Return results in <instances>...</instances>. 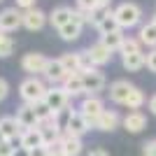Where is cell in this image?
Here are the masks:
<instances>
[{
  "label": "cell",
  "instance_id": "obj_1",
  "mask_svg": "<svg viewBox=\"0 0 156 156\" xmlns=\"http://www.w3.org/2000/svg\"><path fill=\"white\" fill-rule=\"evenodd\" d=\"M47 91H49V89H47V84H44L40 77H26V79L19 84V96H21V100H23V103H30V105L40 103V100H44Z\"/></svg>",
  "mask_w": 156,
  "mask_h": 156
},
{
  "label": "cell",
  "instance_id": "obj_2",
  "mask_svg": "<svg viewBox=\"0 0 156 156\" xmlns=\"http://www.w3.org/2000/svg\"><path fill=\"white\" fill-rule=\"evenodd\" d=\"M114 16L119 21V28H133L142 21V9L135 5V2H121V5L114 9Z\"/></svg>",
  "mask_w": 156,
  "mask_h": 156
},
{
  "label": "cell",
  "instance_id": "obj_3",
  "mask_svg": "<svg viewBox=\"0 0 156 156\" xmlns=\"http://www.w3.org/2000/svg\"><path fill=\"white\" fill-rule=\"evenodd\" d=\"M47 63H49V58H47L44 54L30 51V54H26V56L21 58V70L28 72L30 77H35V75H44Z\"/></svg>",
  "mask_w": 156,
  "mask_h": 156
},
{
  "label": "cell",
  "instance_id": "obj_4",
  "mask_svg": "<svg viewBox=\"0 0 156 156\" xmlns=\"http://www.w3.org/2000/svg\"><path fill=\"white\" fill-rule=\"evenodd\" d=\"M21 26H23V12L19 7H5L0 12V30L2 33H12Z\"/></svg>",
  "mask_w": 156,
  "mask_h": 156
},
{
  "label": "cell",
  "instance_id": "obj_5",
  "mask_svg": "<svg viewBox=\"0 0 156 156\" xmlns=\"http://www.w3.org/2000/svg\"><path fill=\"white\" fill-rule=\"evenodd\" d=\"M79 75H82V82H84L86 96H96L98 91H103V89H105V75L98 70V68L84 70V72H79Z\"/></svg>",
  "mask_w": 156,
  "mask_h": 156
},
{
  "label": "cell",
  "instance_id": "obj_6",
  "mask_svg": "<svg viewBox=\"0 0 156 156\" xmlns=\"http://www.w3.org/2000/svg\"><path fill=\"white\" fill-rule=\"evenodd\" d=\"M79 112H82V114L89 119V124L93 126V121H96V119L105 112V103L98 96H86L84 100L79 103Z\"/></svg>",
  "mask_w": 156,
  "mask_h": 156
},
{
  "label": "cell",
  "instance_id": "obj_7",
  "mask_svg": "<svg viewBox=\"0 0 156 156\" xmlns=\"http://www.w3.org/2000/svg\"><path fill=\"white\" fill-rule=\"evenodd\" d=\"M44 103L49 105L54 112H63V110H68L70 96L65 93L63 86H49V91H47V96H44Z\"/></svg>",
  "mask_w": 156,
  "mask_h": 156
},
{
  "label": "cell",
  "instance_id": "obj_8",
  "mask_svg": "<svg viewBox=\"0 0 156 156\" xmlns=\"http://www.w3.org/2000/svg\"><path fill=\"white\" fill-rule=\"evenodd\" d=\"M135 89L137 86H133L128 79H117V82H112V86H110V100L112 103H119V105H126L130 93L135 91Z\"/></svg>",
  "mask_w": 156,
  "mask_h": 156
},
{
  "label": "cell",
  "instance_id": "obj_9",
  "mask_svg": "<svg viewBox=\"0 0 156 156\" xmlns=\"http://www.w3.org/2000/svg\"><path fill=\"white\" fill-rule=\"evenodd\" d=\"M93 126L89 124V119L82 114V112H70V117H68V126H65V133H72V135L82 137L84 133H89Z\"/></svg>",
  "mask_w": 156,
  "mask_h": 156
},
{
  "label": "cell",
  "instance_id": "obj_10",
  "mask_svg": "<svg viewBox=\"0 0 156 156\" xmlns=\"http://www.w3.org/2000/svg\"><path fill=\"white\" fill-rule=\"evenodd\" d=\"M19 147L21 149H37V147H44V133H42V128H28L21 133L19 137Z\"/></svg>",
  "mask_w": 156,
  "mask_h": 156
},
{
  "label": "cell",
  "instance_id": "obj_11",
  "mask_svg": "<svg viewBox=\"0 0 156 156\" xmlns=\"http://www.w3.org/2000/svg\"><path fill=\"white\" fill-rule=\"evenodd\" d=\"M47 21H49V14H44L37 7L23 12V28H28V30H42L47 26Z\"/></svg>",
  "mask_w": 156,
  "mask_h": 156
},
{
  "label": "cell",
  "instance_id": "obj_12",
  "mask_svg": "<svg viewBox=\"0 0 156 156\" xmlns=\"http://www.w3.org/2000/svg\"><path fill=\"white\" fill-rule=\"evenodd\" d=\"M16 121L21 124V128L23 130H28V128H37L40 126V119H37V114H35V107H33L30 103H23L16 110Z\"/></svg>",
  "mask_w": 156,
  "mask_h": 156
},
{
  "label": "cell",
  "instance_id": "obj_13",
  "mask_svg": "<svg viewBox=\"0 0 156 156\" xmlns=\"http://www.w3.org/2000/svg\"><path fill=\"white\" fill-rule=\"evenodd\" d=\"M86 54H89V58H91V63L96 65V68H100V65H105V63H110V58H112V54L114 51H110L107 47L98 40V42H93L89 49H86Z\"/></svg>",
  "mask_w": 156,
  "mask_h": 156
},
{
  "label": "cell",
  "instance_id": "obj_14",
  "mask_svg": "<svg viewBox=\"0 0 156 156\" xmlns=\"http://www.w3.org/2000/svg\"><path fill=\"white\" fill-rule=\"evenodd\" d=\"M119 121H124V119L119 117L114 110H105L103 114L93 121V128H96V130H103V133H112V130L119 126Z\"/></svg>",
  "mask_w": 156,
  "mask_h": 156
},
{
  "label": "cell",
  "instance_id": "obj_15",
  "mask_svg": "<svg viewBox=\"0 0 156 156\" xmlns=\"http://www.w3.org/2000/svg\"><path fill=\"white\" fill-rule=\"evenodd\" d=\"M44 77L49 79L54 86H56V84H63L65 79H68V70L63 68L61 58H49V63H47V70H44Z\"/></svg>",
  "mask_w": 156,
  "mask_h": 156
},
{
  "label": "cell",
  "instance_id": "obj_16",
  "mask_svg": "<svg viewBox=\"0 0 156 156\" xmlns=\"http://www.w3.org/2000/svg\"><path fill=\"white\" fill-rule=\"evenodd\" d=\"M0 130H2L5 140H12V142H19L21 133H23V128L16 121V117H2L0 119Z\"/></svg>",
  "mask_w": 156,
  "mask_h": 156
},
{
  "label": "cell",
  "instance_id": "obj_17",
  "mask_svg": "<svg viewBox=\"0 0 156 156\" xmlns=\"http://www.w3.org/2000/svg\"><path fill=\"white\" fill-rule=\"evenodd\" d=\"M121 124H124V128L128 130V133H140V130L147 128V117H144L140 110H135V112H128Z\"/></svg>",
  "mask_w": 156,
  "mask_h": 156
},
{
  "label": "cell",
  "instance_id": "obj_18",
  "mask_svg": "<svg viewBox=\"0 0 156 156\" xmlns=\"http://www.w3.org/2000/svg\"><path fill=\"white\" fill-rule=\"evenodd\" d=\"M70 21H72V7L61 5V7H54L51 14H49V23H51L56 30H58V28H63L65 23H70Z\"/></svg>",
  "mask_w": 156,
  "mask_h": 156
},
{
  "label": "cell",
  "instance_id": "obj_19",
  "mask_svg": "<svg viewBox=\"0 0 156 156\" xmlns=\"http://www.w3.org/2000/svg\"><path fill=\"white\" fill-rule=\"evenodd\" d=\"M65 89V93L70 98H75V96H84V82H82V75L79 72H75V75H68V79H65L63 84H61Z\"/></svg>",
  "mask_w": 156,
  "mask_h": 156
},
{
  "label": "cell",
  "instance_id": "obj_20",
  "mask_svg": "<svg viewBox=\"0 0 156 156\" xmlns=\"http://www.w3.org/2000/svg\"><path fill=\"white\" fill-rule=\"evenodd\" d=\"M63 154L65 156H79L82 149H84V144H82V137L72 135V133H63Z\"/></svg>",
  "mask_w": 156,
  "mask_h": 156
},
{
  "label": "cell",
  "instance_id": "obj_21",
  "mask_svg": "<svg viewBox=\"0 0 156 156\" xmlns=\"http://www.w3.org/2000/svg\"><path fill=\"white\" fill-rule=\"evenodd\" d=\"M121 63H124V68L128 72H137L140 68H144L147 65V54H128V56H121Z\"/></svg>",
  "mask_w": 156,
  "mask_h": 156
},
{
  "label": "cell",
  "instance_id": "obj_22",
  "mask_svg": "<svg viewBox=\"0 0 156 156\" xmlns=\"http://www.w3.org/2000/svg\"><path fill=\"white\" fill-rule=\"evenodd\" d=\"M137 40L147 47H156V23L154 21H147L140 26V33H137Z\"/></svg>",
  "mask_w": 156,
  "mask_h": 156
},
{
  "label": "cell",
  "instance_id": "obj_23",
  "mask_svg": "<svg viewBox=\"0 0 156 156\" xmlns=\"http://www.w3.org/2000/svg\"><path fill=\"white\" fill-rule=\"evenodd\" d=\"M100 42H103L110 51H121V47H124V42H126V35L121 30H117V33H110V35H103Z\"/></svg>",
  "mask_w": 156,
  "mask_h": 156
},
{
  "label": "cell",
  "instance_id": "obj_24",
  "mask_svg": "<svg viewBox=\"0 0 156 156\" xmlns=\"http://www.w3.org/2000/svg\"><path fill=\"white\" fill-rule=\"evenodd\" d=\"M61 63H63V68L68 70V75H75V72L82 70V56H79V51L77 54H72V51L63 54V56H61Z\"/></svg>",
  "mask_w": 156,
  "mask_h": 156
},
{
  "label": "cell",
  "instance_id": "obj_25",
  "mask_svg": "<svg viewBox=\"0 0 156 156\" xmlns=\"http://www.w3.org/2000/svg\"><path fill=\"white\" fill-rule=\"evenodd\" d=\"M98 33H100V37H103V35H110V33H117V30H121V28H119V21H117V16H114V9H112L110 14H107V16H105L103 21H100V23H98Z\"/></svg>",
  "mask_w": 156,
  "mask_h": 156
},
{
  "label": "cell",
  "instance_id": "obj_26",
  "mask_svg": "<svg viewBox=\"0 0 156 156\" xmlns=\"http://www.w3.org/2000/svg\"><path fill=\"white\" fill-rule=\"evenodd\" d=\"M79 35H82V26L79 23H65L63 28H58V37L65 40V42H75V40H79Z\"/></svg>",
  "mask_w": 156,
  "mask_h": 156
},
{
  "label": "cell",
  "instance_id": "obj_27",
  "mask_svg": "<svg viewBox=\"0 0 156 156\" xmlns=\"http://www.w3.org/2000/svg\"><path fill=\"white\" fill-rule=\"evenodd\" d=\"M14 47H16V44H14V40L0 30V58H7V56H12V54H14Z\"/></svg>",
  "mask_w": 156,
  "mask_h": 156
},
{
  "label": "cell",
  "instance_id": "obj_28",
  "mask_svg": "<svg viewBox=\"0 0 156 156\" xmlns=\"http://www.w3.org/2000/svg\"><path fill=\"white\" fill-rule=\"evenodd\" d=\"M33 107H35V114H37L40 124H44V121H49V119L54 117V110H51V107H49V105L44 103V100H40V103H35Z\"/></svg>",
  "mask_w": 156,
  "mask_h": 156
},
{
  "label": "cell",
  "instance_id": "obj_29",
  "mask_svg": "<svg viewBox=\"0 0 156 156\" xmlns=\"http://www.w3.org/2000/svg\"><path fill=\"white\" fill-rule=\"evenodd\" d=\"M140 44H142V42H140V40L137 37H126V42H124V47H121V56H128V54H140L142 51V49H140Z\"/></svg>",
  "mask_w": 156,
  "mask_h": 156
},
{
  "label": "cell",
  "instance_id": "obj_30",
  "mask_svg": "<svg viewBox=\"0 0 156 156\" xmlns=\"http://www.w3.org/2000/svg\"><path fill=\"white\" fill-rule=\"evenodd\" d=\"M144 105V93L140 91V89H135V91L130 93V98H128V103H126V107H128V110H140V107H142Z\"/></svg>",
  "mask_w": 156,
  "mask_h": 156
},
{
  "label": "cell",
  "instance_id": "obj_31",
  "mask_svg": "<svg viewBox=\"0 0 156 156\" xmlns=\"http://www.w3.org/2000/svg\"><path fill=\"white\" fill-rule=\"evenodd\" d=\"M110 12H112L110 7H96L93 12H89V23L98 26V23H100V21H103V19H105V16H107Z\"/></svg>",
  "mask_w": 156,
  "mask_h": 156
},
{
  "label": "cell",
  "instance_id": "obj_32",
  "mask_svg": "<svg viewBox=\"0 0 156 156\" xmlns=\"http://www.w3.org/2000/svg\"><path fill=\"white\" fill-rule=\"evenodd\" d=\"M19 149L16 147V142H12V140H5V142H0V156H14V151Z\"/></svg>",
  "mask_w": 156,
  "mask_h": 156
},
{
  "label": "cell",
  "instance_id": "obj_33",
  "mask_svg": "<svg viewBox=\"0 0 156 156\" xmlns=\"http://www.w3.org/2000/svg\"><path fill=\"white\" fill-rule=\"evenodd\" d=\"M72 23H79V26L89 23V14L82 12V9H72Z\"/></svg>",
  "mask_w": 156,
  "mask_h": 156
},
{
  "label": "cell",
  "instance_id": "obj_34",
  "mask_svg": "<svg viewBox=\"0 0 156 156\" xmlns=\"http://www.w3.org/2000/svg\"><path fill=\"white\" fill-rule=\"evenodd\" d=\"M98 7V2L96 0H77V9H82V12H93V9H96Z\"/></svg>",
  "mask_w": 156,
  "mask_h": 156
},
{
  "label": "cell",
  "instance_id": "obj_35",
  "mask_svg": "<svg viewBox=\"0 0 156 156\" xmlns=\"http://www.w3.org/2000/svg\"><path fill=\"white\" fill-rule=\"evenodd\" d=\"M142 156H156V137L142 144Z\"/></svg>",
  "mask_w": 156,
  "mask_h": 156
},
{
  "label": "cell",
  "instance_id": "obj_36",
  "mask_svg": "<svg viewBox=\"0 0 156 156\" xmlns=\"http://www.w3.org/2000/svg\"><path fill=\"white\" fill-rule=\"evenodd\" d=\"M14 7H19L21 12H26V9L35 7V0H14Z\"/></svg>",
  "mask_w": 156,
  "mask_h": 156
},
{
  "label": "cell",
  "instance_id": "obj_37",
  "mask_svg": "<svg viewBox=\"0 0 156 156\" xmlns=\"http://www.w3.org/2000/svg\"><path fill=\"white\" fill-rule=\"evenodd\" d=\"M147 68H149L151 72H156V49H151V51L147 54Z\"/></svg>",
  "mask_w": 156,
  "mask_h": 156
},
{
  "label": "cell",
  "instance_id": "obj_38",
  "mask_svg": "<svg viewBox=\"0 0 156 156\" xmlns=\"http://www.w3.org/2000/svg\"><path fill=\"white\" fill-rule=\"evenodd\" d=\"M7 93H9V84H7L5 79L0 77V100H5V98H7Z\"/></svg>",
  "mask_w": 156,
  "mask_h": 156
},
{
  "label": "cell",
  "instance_id": "obj_39",
  "mask_svg": "<svg viewBox=\"0 0 156 156\" xmlns=\"http://www.w3.org/2000/svg\"><path fill=\"white\" fill-rule=\"evenodd\" d=\"M28 154L30 156H49V149L47 147H37V149H30Z\"/></svg>",
  "mask_w": 156,
  "mask_h": 156
},
{
  "label": "cell",
  "instance_id": "obj_40",
  "mask_svg": "<svg viewBox=\"0 0 156 156\" xmlns=\"http://www.w3.org/2000/svg\"><path fill=\"white\" fill-rule=\"evenodd\" d=\"M149 110H151V114H156V96L149 98Z\"/></svg>",
  "mask_w": 156,
  "mask_h": 156
},
{
  "label": "cell",
  "instance_id": "obj_41",
  "mask_svg": "<svg viewBox=\"0 0 156 156\" xmlns=\"http://www.w3.org/2000/svg\"><path fill=\"white\" fill-rule=\"evenodd\" d=\"M89 156H110V154H107L105 149H93V151H91Z\"/></svg>",
  "mask_w": 156,
  "mask_h": 156
},
{
  "label": "cell",
  "instance_id": "obj_42",
  "mask_svg": "<svg viewBox=\"0 0 156 156\" xmlns=\"http://www.w3.org/2000/svg\"><path fill=\"white\" fill-rule=\"evenodd\" d=\"M14 156H30V154H28V151H26V149H21V147H19V149L14 151Z\"/></svg>",
  "mask_w": 156,
  "mask_h": 156
},
{
  "label": "cell",
  "instance_id": "obj_43",
  "mask_svg": "<svg viewBox=\"0 0 156 156\" xmlns=\"http://www.w3.org/2000/svg\"><path fill=\"white\" fill-rule=\"evenodd\" d=\"M96 2H98V7H110L112 0H96Z\"/></svg>",
  "mask_w": 156,
  "mask_h": 156
},
{
  "label": "cell",
  "instance_id": "obj_44",
  "mask_svg": "<svg viewBox=\"0 0 156 156\" xmlns=\"http://www.w3.org/2000/svg\"><path fill=\"white\" fill-rule=\"evenodd\" d=\"M0 142H5V135H2V130H0Z\"/></svg>",
  "mask_w": 156,
  "mask_h": 156
},
{
  "label": "cell",
  "instance_id": "obj_45",
  "mask_svg": "<svg viewBox=\"0 0 156 156\" xmlns=\"http://www.w3.org/2000/svg\"><path fill=\"white\" fill-rule=\"evenodd\" d=\"M49 156H65V154H49Z\"/></svg>",
  "mask_w": 156,
  "mask_h": 156
},
{
  "label": "cell",
  "instance_id": "obj_46",
  "mask_svg": "<svg viewBox=\"0 0 156 156\" xmlns=\"http://www.w3.org/2000/svg\"><path fill=\"white\" fill-rule=\"evenodd\" d=\"M151 21H154V23H156V14H154V16H151Z\"/></svg>",
  "mask_w": 156,
  "mask_h": 156
},
{
  "label": "cell",
  "instance_id": "obj_47",
  "mask_svg": "<svg viewBox=\"0 0 156 156\" xmlns=\"http://www.w3.org/2000/svg\"><path fill=\"white\" fill-rule=\"evenodd\" d=\"M0 2H2V0H0Z\"/></svg>",
  "mask_w": 156,
  "mask_h": 156
}]
</instances>
